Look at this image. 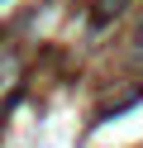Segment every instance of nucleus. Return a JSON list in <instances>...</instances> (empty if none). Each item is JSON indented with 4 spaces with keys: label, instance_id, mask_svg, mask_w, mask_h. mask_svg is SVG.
I'll return each instance as SVG.
<instances>
[{
    "label": "nucleus",
    "instance_id": "2",
    "mask_svg": "<svg viewBox=\"0 0 143 148\" xmlns=\"http://www.w3.org/2000/svg\"><path fill=\"white\" fill-rule=\"evenodd\" d=\"M133 58H138V62H143V29H138V34H133Z\"/></svg>",
    "mask_w": 143,
    "mask_h": 148
},
{
    "label": "nucleus",
    "instance_id": "1",
    "mask_svg": "<svg viewBox=\"0 0 143 148\" xmlns=\"http://www.w3.org/2000/svg\"><path fill=\"white\" fill-rule=\"evenodd\" d=\"M129 10V0H95V10H91V24L95 29H105V24L114 19V14H124Z\"/></svg>",
    "mask_w": 143,
    "mask_h": 148
}]
</instances>
